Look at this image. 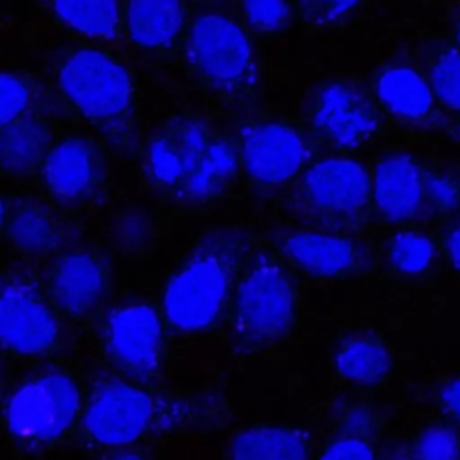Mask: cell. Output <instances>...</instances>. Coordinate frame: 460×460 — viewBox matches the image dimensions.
Returning a JSON list of instances; mask_svg holds the SVG:
<instances>
[{"label": "cell", "mask_w": 460, "mask_h": 460, "mask_svg": "<svg viewBox=\"0 0 460 460\" xmlns=\"http://www.w3.org/2000/svg\"><path fill=\"white\" fill-rule=\"evenodd\" d=\"M244 241L225 234L203 244L167 282L164 314L167 322L185 332L203 331L221 316L239 264Z\"/></svg>", "instance_id": "obj_1"}, {"label": "cell", "mask_w": 460, "mask_h": 460, "mask_svg": "<svg viewBox=\"0 0 460 460\" xmlns=\"http://www.w3.org/2000/svg\"><path fill=\"white\" fill-rule=\"evenodd\" d=\"M296 293L288 271L270 255H259L243 275L234 298L237 343L259 349L280 340L293 325Z\"/></svg>", "instance_id": "obj_2"}, {"label": "cell", "mask_w": 460, "mask_h": 460, "mask_svg": "<svg viewBox=\"0 0 460 460\" xmlns=\"http://www.w3.org/2000/svg\"><path fill=\"white\" fill-rule=\"evenodd\" d=\"M58 84L66 102L97 124L122 120L133 104L128 68L99 49H79L59 66Z\"/></svg>", "instance_id": "obj_3"}, {"label": "cell", "mask_w": 460, "mask_h": 460, "mask_svg": "<svg viewBox=\"0 0 460 460\" xmlns=\"http://www.w3.org/2000/svg\"><path fill=\"white\" fill-rule=\"evenodd\" d=\"M81 411V394L72 377L47 372L22 383L5 402V424L25 446L63 438Z\"/></svg>", "instance_id": "obj_4"}, {"label": "cell", "mask_w": 460, "mask_h": 460, "mask_svg": "<svg viewBox=\"0 0 460 460\" xmlns=\"http://www.w3.org/2000/svg\"><path fill=\"white\" fill-rule=\"evenodd\" d=\"M187 56L205 83L223 93H241L255 83L248 34L228 16H198L189 31Z\"/></svg>", "instance_id": "obj_5"}, {"label": "cell", "mask_w": 460, "mask_h": 460, "mask_svg": "<svg viewBox=\"0 0 460 460\" xmlns=\"http://www.w3.org/2000/svg\"><path fill=\"white\" fill-rule=\"evenodd\" d=\"M158 419H164L160 402L146 390L119 379L101 381L81 415L90 440L106 447H129Z\"/></svg>", "instance_id": "obj_6"}, {"label": "cell", "mask_w": 460, "mask_h": 460, "mask_svg": "<svg viewBox=\"0 0 460 460\" xmlns=\"http://www.w3.org/2000/svg\"><path fill=\"white\" fill-rule=\"evenodd\" d=\"M244 172L259 185L275 187L295 178L309 158L302 133L282 122H253L243 128L237 144Z\"/></svg>", "instance_id": "obj_7"}, {"label": "cell", "mask_w": 460, "mask_h": 460, "mask_svg": "<svg viewBox=\"0 0 460 460\" xmlns=\"http://www.w3.org/2000/svg\"><path fill=\"white\" fill-rule=\"evenodd\" d=\"M58 331L54 311L34 286L23 280L0 284L2 349L22 356H40L54 349Z\"/></svg>", "instance_id": "obj_8"}, {"label": "cell", "mask_w": 460, "mask_h": 460, "mask_svg": "<svg viewBox=\"0 0 460 460\" xmlns=\"http://www.w3.org/2000/svg\"><path fill=\"white\" fill-rule=\"evenodd\" d=\"M313 126L329 144L356 149L379 129V115L365 93L350 83L325 84L313 104Z\"/></svg>", "instance_id": "obj_9"}, {"label": "cell", "mask_w": 460, "mask_h": 460, "mask_svg": "<svg viewBox=\"0 0 460 460\" xmlns=\"http://www.w3.org/2000/svg\"><path fill=\"white\" fill-rule=\"evenodd\" d=\"M106 349L124 370L147 377L158 368L162 356V322L147 304H129L110 313Z\"/></svg>", "instance_id": "obj_10"}, {"label": "cell", "mask_w": 460, "mask_h": 460, "mask_svg": "<svg viewBox=\"0 0 460 460\" xmlns=\"http://www.w3.org/2000/svg\"><path fill=\"white\" fill-rule=\"evenodd\" d=\"M302 189L316 210L347 217L367 207L372 196V178L356 160L325 158L305 171Z\"/></svg>", "instance_id": "obj_11"}, {"label": "cell", "mask_w": 460, "mask_h": 460, "mask_svg": "<svg viewBox=\"0 0 460 460\" xmlns=\"http://www.w3.org/2000/svg\"><path fill=\"white\" fill-rule=\"evenodd\" d=\"M212 137L208 126L198 119L171 122L147 146L146 169L149 178L158 187L176 194Z\"/></svg>", "instance_id": "obj_12"}, {"label": "cell", "mask_w": 460, "mask_h": 460, "mask_svg": "<svg viewBox=\"0 0 460 460\" xmlns=\"http://www.w3.org/2000/svg\"><path fill=\"white\" fill-rule=\"evenodd\" d=\"M101 155L81 137H68L50 146L41 162V178L49 192L66 203L90 198L101 185Z\"/></svg>", "instance_id": "obj_13"}, {"label": "cell", "mask_w": 460, "mask_h": 460, "mask_svg": "<svg viewBox=\"0 0 460 460\" xmlns=\"http://www.w3.org/2000/svg\"><path fill=\"white\" fill-rule=\"evenodd\" d=\"M49 288L54 302L65 313L86 314L106 295V264L90 252H68L52 266Z\"/></svg>", "instance_id": "obj_14"}, {"label": "cell", "mask_w": 460, "mask_h": 460, "mask_svg": "<svg viewBox=\"0 0 460 460\" xmlns=\"http://www.w3.org/2000/svg\"><path fill=\"white\" fill-rule=\"evenodd\" d=\"M372 198L386 219L408 221L424 203V172L411 156L388 155L372 174Z\"/></svg>", "instance_id": "obj_15"}, {"label": "cell", "mask_w": 460, "mask_h": 460, "mask_svg": "<svg viewBox=\"0 0 460 460\" xmlns=\"http://www.w3.org/2000/svg\"><path fill=\"white\" fill-rule=\"evenodd\" d=\"M284 255L313 277H338L350 271L359 255L354 241L314 230H298L282 237Z\"/></svg>", "instance_id": "obj_16"}, {"label": "cell", "mask_w": 460, "mask_h": 460, "mask_svg": "<svg viewBox=\"0 0 460 460\" xmlns=\"http://www.w3.org/2000/svg\"><path fill=\"white\" fill-rule=\"evenodd\" d=\"M183 22L181 0H128V34L140 49H167L176 41Z\"/></svg>", "instance_id": "obj_17"}, {"label": "cell", "mask_w": 460, "mask_h": 460, "mask_svg": "<svg viewBox=\"0 0 460 460\" xmlns=\"http://www.w3.org/2000/svg\"><path fill=\"white\" fill-rule=\"evenodd\" d=\"M237 165V147L228 138L214 135L176 196L196 203L212 199L232 181Z\"/></svg>", "instance_id": "obj_18"}, {"label": "cell", "mask_w": 460, "mask_h": 460, "mask_svg": "<svg viewBox=\"0 0 460 460\" xmlns=\"http://www.w3.org/2000/svg\"><path fill=\"white\" fill-rule=\"evenodd\" d=\"M376 93L386 111L395 117L419 120L433 106L429 83L411 66H390L376 83Z\"/></svg>", "instance_id": "obj_19"}, {"label": "cell", "mask_w": 460, "mask_h": 460, "mask_svg": "<svg viewBox=\"0 0 460 460\" xmlns=\"http://www.w3.org/2000/svg\"><path fill=\"white\" fill-rule=\"evenodd\" d=\"M50 147L49 128L29 115L0 129V171L20 176L41 165Z\"/></svg>", "instance_id": "obj_20"}, {"label": "cell", "mask_w": 460, "mask_h": 460, "mask_svg": "<svg viewBox=\"0 0 460 460\" xmlns=\"http://www.w3.org/2000/svg\"><path fill=\"white\" fill-rule=\"evenodd\" d=\"M307 455V435L286 426L250 428L235 435L230 444V456L246 460H298Z\"/></svg>", "instance_id": "obj_21"}, {"label": "cell", "mask_w": 460, "mask_h": 460, "mask_svg": "<svg viewBox=\"0 0 460 460\" xmlns=\"http://www.w3.org/2000/svg\"><path fill=\"white\" fill-rule=\"evenodd\" d=\"M390 354L381 340L356 334L341 341L334 356L336 372L356 385H376L390 372Z\"/></svg>", "instance_id": "obj_22"}, {"label": "cell", "mask_w": 460, "mask_h": 460, "mask_svg": "<svg viewBox=\"0 0 460 460\" xmlns=\"http://www.w3.org/2000/svg\"><path fill=\"white\" fill-rule=\"evenodd\" d=\"M59 20L72 31L97 40L117 38L120 9L117 0H52Z\"/></svg>", "instance_id": "obj_23"}, {"label": "cell", "mask_w": 460, "mask_h": 460, "mask_svg": "<svg viewBox=\"0 0 460 460\" xmlns=\"http://www.w3.org/2000/svg\"><path fill=\"white\" fill-rule=\"evenodd\" d=\"M11 243L25 253H47L59 241L56 219L40 205H20L7 219Z\"/></svg>", "instance_id": "obj_24"}, {"label": "cell", "mask_w": 460, "mask_h": 460, "mask_svg": "<svg viewBox=\"0 0 460 460\" xmlns=\"http://www.w3.org/2000/svg\"><path fill=\"white\" fill-rule=\"evenodd\" d=\"M435 255L433 241L413 230L399 232L388 248V257L392 266L404 275H417L429 268Z\"/></svg>", "instance_id": "obj_25"}, {"label": "cell", "mask_w": 460, "mask_h": 460, "mask_svg": "<svg viewBox=\"0 0 460 460\" xmlns=\"http://www.w3.org/2000/svg\"><path fill=\"white\" fill-rule=\"evenodd\" d=\"M429 86L435 99L460 111V49H447L435 59Z\"/></svg>", "instance_id": "obj_26"}, {"label": "cell", "mask_w": 460, "mask_h": 460, "mask_svg": "<svg viewBox=\"0 0 460 460\" xmlns=\"http://www.w3.org/2000/svg\"><path fill=\"white\" fill-rule=\"evenodd\" d=\"M31 101V86L22 75L0 72V129L27 115Z\"/></svg>", "instance_id": "obj_27"}, {"label": "cell", "mask_w": 460, "mask_h": 460, "mask_svg": "<svg viewBox=\"0 0 460 460\" xmlns=\"http://www.w3.org/2000/svg\"><path fill=\"white\" fill-rule=\"evenodd\" d=\"M248 25L257 32H277L286 27L291 16L288 0H243Z\"/></svg>", "instance_id": "obj_28"}, {"label": "cell", "mask_w": 460, "mask_h": 460, "mask_svg": "<svg viewBox=\"0 0 460 460\" xmlns=\"http://www.w3.org/2000/svg\"><path fill=\"white\" fill-rule=\"evenodd\" d=\"M415 456L424 460H453L460 456V440L446 426L428 428L415 442Z\"/></svg>", "instance_id": "obj_29"}, {"label": "cell", "mask_w": 460, "mask_h": 460, "mask_svg": "<svg viewBox=\"0 0 460 460\" xmlns=\"http://www.w3.org/2000/svg\"><path fill=\"white\" fill-rule=\"evenodd\" d=\"M424 201L440 212H451L460 207V181L446 172L424 174Z\"/></svg>", "instance_id": "obj_30"}, {"label": "cell", "mask_w": 460, "mask_h": 460, "mask_svg": "<svg viewBox=\"0 0 460 460\" xmlns=\"http://www.w3.org/2000/svg\"><path fill=\"white\" fill-rule=\"evenodd\" d=\"M359 0H300L305 16L316 23H331L350 13Z\"/></svg>", "instance_id": "obj_31"}, {"label": "cell", "mask_w": 460, "mask_h": 460, "mask_svg": "<svg viewBox=\"0 0 460 460\" xmlns=\"http://www.w3.org/2000/svg\"><path fill=\"white\" fill-rule=\"evenodd\" d=\"M374 447L367 438L361 437H349L343 435L336 440H332L325 451H322V458L331 460H367L374 458Z\"/></svg>", "instance_id": "obj_32"}, {"label": "cell", "mask_w": 460, "mask_h": 460, "mask_svg": "<svg viewBox=\"0 0 460 460\" xmlns=\"http://www.w3.org/2000/svg\"><path fill=\"white\" fill-rule=\"evenodd\" d=\"M372 424H374V419H372L370 413H367L361 408H352L350 411H347L343 415V420H341V429L343 431L341 433L349 435V437L365 438V435L370 433Z\"/></svg>", "instance_id": "obj_33"}, {"label": "cell", "mask_w": 460, "mask_h": 460, "mask_svg": "<svg viewBox=\"0 0 460 460\" xmlns=\"http://www.w3.org/2000/svg\"><path fill=\"white\" fill-rule=\"evenodd\" d=\"M440 401L446 411L460 422V377L451 379L440 390Z\"/></svg>", "instance_id": "obj_34"}, {"label": "cell", "mask_w": 460, "mask_h": 460, "mask_svg": "<svg viewBox=\"0 0 460 460\" xmlns=\"http://www.w3.org/2000/svg\"><path fill=\"white\" fill-rule=\"evenodd\" d=\"M446 246H447V253H449L453 266L460 271V223L455 228H451Z\"/></svg>", "instance_id": "obj_35"}, {"label": "cell", "mask_w": 460, "mask_h": 460, "mask_svg": "<svg viewBox=\"0 0 460 460\" xmlns=\"http://www.w3.org/2000/svg\"><path fill=\"white\" fill-rule=\"evenodd\" d=\"M5 223V207H4V199L0 198V228L4 226Z\"/></svg>", "instance_id": "obj_36"}, {"label": "cell", "mask_w": 460, "mask_h": 460, "mask_svg": "<svg viewBox=\"0 0 460 460\" xmlns=\"http://www.w3.org/2000/svg\"><path fill=\"white\" fill-rule=\"evenodd\" d=\"M455 34H456V43H458V47H460V20H458V23H456V31H455Z\"/></svg>", "instance_id": "obj_37"}]
</instances>
